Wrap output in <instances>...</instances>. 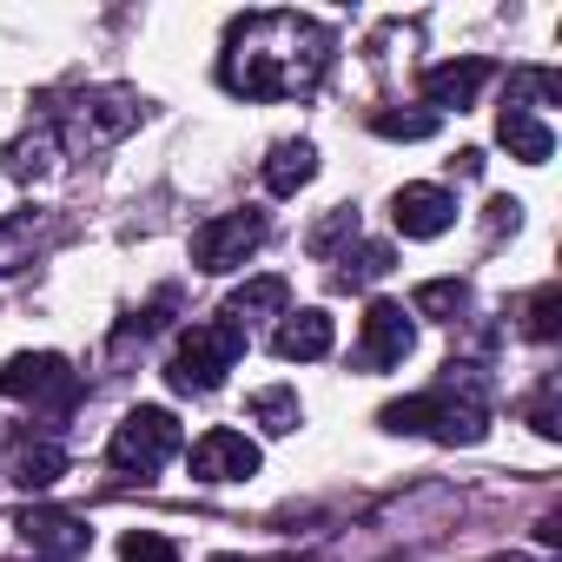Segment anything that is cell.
Listing matches in <instances>:
<instances>
[{"instance_id": "obj_22", "label": "cell", "mask_w": 562, "mask_h": 562, "mask_svg": "<svg viewBox=\"0 0 562 562\" xmlns=\"http://www.w3.org/2000/svg\"><path fill=\"white\" fill-rule=\"evenodd\" d=\"M555 312H562V292L542 285V292L529 299V325H522V331H529V338H555Z\"/></svg>"}, {"instance_id": "obj_18", "label": "cell", "mask_w": 562, "mask_h": 562, "mask_svg": "<svg viewBox=\"0 0 562 562\" xmlns=\"http://www.w3.org/2000/svg\"><path fill=\"white\" fill-rule=\"evenodd\" d=\"M139 113H146V106H139L133 93H100V100H93V133H100V139H120L126 126H139Z\"/></svg>"}, {"instance_id": "obj_8", "label": "cell", "mask_w": 562, "mask_h": 562, "mask_svg": "<svg viewBox=\"0 0 562 562\" xmlns=\"http://www.w3.org/2000/svg\"><path fill=\"white\" fill-rule=\"evenodd\" d=\"M41 555H54V562H80L87 549H93V529L80 522V516H67V509H21V522H14Z\"/></svg>"}, {"instance_id": "obj_17", "label": "cell", "mask_w": 562, "mask_h": 562, "mask_svg": "<svg viewBox=\"0 0 562 562\" xmlns=\"http://www.w3.org/2000/svg\"><path fill=\"white\" fill-rule=\"evenodd\" d=\"M384 271H391V245H378V238H371V245H358V251H345L331 278H338V285H345V292H358V285H371V278H384Z\"/></svg>"}, {"instance_id": "obj_15", "label": "cell", "mask_w": 562, "mask_h": 562, "mask_svg": "<svg viewBox=\"0 0 562 562\" xmlns=\"http://www.w3.org/2000/svg\"><path fill=\"white\" fill-rule=\"evenodd\" d=\"M251 424H265L271 437H292V430L305 424V404H299V391H285V384L251 391Z\"/></svg>"}, {"instance_id": "obj_26", "label": "cell", "mask_w": 562, "mask_h": 562, "mask_svg": "<svg viewBox=\"0 0 562 562\" xmlns=\"http://www.w3.org/2000/svg\"><path fill=\"white\" fill-rule=\"evenodd\" d=\"M490 562H529V555H490Z\"/></svg>"}, {"instance_id": "obj_6", "label": "cell", "mask_w": 562, "mask_h": 562, "mask_svg": "<svg viewBox=\"0 0 562 562\" xmlns=\"http://www.w3.org/2000/svg\"><path fill=\"white\" fill-rule=\"evenodd\" d=\"M192 483H245V476H258V443L245 437V430H205L199 443H192Z\"/></svg>"}, {"instance_id": "obj_23", "label": "cell", "mask_w": 562, "mask_h": 562, "mask_svg": "<svg viewBox=\"0 0 562 562\" xmlns=\"http://www.w3.org/2000/svg\"><path fill=\"white\" fill-rule=\"evenodd\" d=\"M529 424H536L542 437H562V417H555V384H542V391H536V404H529Z\"/></svg>"}, {"instance_id": "obj_21", "label": "cell", "mask_w": 562, "mask_h": 562, "mask_svg": "<svg viewBox=\"0 0 562 562\" xmlns=\"http://www.w3.org/2000/svg\"><path fill=\"white\" fill-rule=\"evenodd\" d=\"M371 126H378L384 139H430V133H437V113H378Z\"/></svg>"}, {"instance_id": "obj_5", "label": "cell", "mask_w": 562, "mask_h": 562, "mask_svg": "<svg viewBox=\"0 0 562 562\" xmlns=\"http://www.w3.org/2000/svg\"><path fill=\"white\" fill-rule=\"evenodd\" d=\"M74 391L80 378L60 351H21L0 364V397H14V404H67Z\"/></svg>"}, {"instance_id": "obj_14", "label": "cell", "mask_w": 562, "mask_h": 562, "mask_svg": "<svg viewBox=\"0 0 562 562\" xmlns=\"http://www.w3.org/2000/svg\"><path fill=\"white\" fill-rule=\"evenodd\" d=\"M312 179H318V146H312V139L271 146V159H265V186H271V199H292V192L312 186Z\"/></svg>"}, {"instance_id": "obj_11", "label": "cell", "mask_w": 562, "mask_h": 562, "mask_svg": "<svg viewBox=\"0 0 562 562\" xmlns=\"http://www.w3.org/2000/svg\"><path fill=\"white\" fill-rule=\"evenodd\" d=\"M285 305H292V285L278 271H265V278H245V285L225 299V318L245 331L251 318H285Z\"/></svg>"}, {"instance_id": "obj_3", "label": "cell", "mask_w": 562, "mask_h": 562, "mask_svg": "<svg viewBox=\"0 0 562 562\" xmlns=\"http://www.w3.org/2000/svg\"><path fill=\"white\" fill-rule=\"evenodd\" d=\"M179 417L172 411H159V404H139V411H126L120 424H113V443H106V457L120 463V470H133V476H153L159 463H172L179 457Z\"/></svg>"}, {"instance_id": "obj_24", "label": "cell", "mask_w": 562, "mask_h": 562, "mask_svg": "<svg viewBox=\"0 0 562 562\" xmlns=\"http://www.w3.org/2000/svg\"><path fill=\"white\" fill-rule=\"evenodd\" d=\"M21 245H27V225L21 218H0V271L21 258Z\"/></svg>"}, {"instance_id": "obj_4", "label": "cell", "mask_w": 562, "mask_h": 562, "mask_svg": "<svg viewBox=\"0 0 562 562\" xmlns=\"http://www.w3.org/2000/svg\"><path fill=\"white\" fill-rule=\"evenodd\" d=\"M265 245V212H218V218H205L199 232H192V265L199 271H238L251 251Z\"/></svg>"}, {"instance_id": "obj_2", "label": "cell", "mask_w": 562, "mask_h": 562, "mask_svg": "<svg viewBox=\"0 0 562 562\" xmlns=\"http://www.w3.org/2000/svg\"><path fill=\"white\" fill-rule=\"evenodd\" d=\"M245 358V331L218 312V318H205V325H192V331H179V351H172V364H166V378H172V391H218L225 384V371Z\"/></svg>"}, {"instance_id": "obj_20", "label": "cell", "mask_w": 562, "mask_h": 562, "mask_svg": "<svg viewBox=\"0 0 562 562\" xmlns=\"http://www.w3.org/2000/svg\"><path fill=\"white\" fill-rule=\"evenodd\" d=\"M120 562H179V549L166 536H153V529H126L120 536Z\"/></svg>"}, {"instance_id": "obj_19", "label": "cell", "mask_w": 562, "mask_h": 562, "mask_svg": "<svg viewBox=\"0 0 562 562\" xmlns=\"http://www.w3.org/2000/svg\"><path fill=\"white\" fill-rule=\"evenodd\" d=\"M60 470H67V457H60L54 443H34V450H21V463H14V483H21V490H47V483H60Z\"/></svg>"}, {"instance_id": "obj_25", "label": "cell", "mask_w": 562, "mask_h": 562, "mask_svg": "<svg viewBox=\"0 0 562 562\" xmlns=\"http://www.w3.org/2000/svg\"><path fill=\"white\" fill-rule=\"evenodd\" d=\"M516 218H522V205H516V199H496V205H490V225H496V232H503V225L516 232Z\"/></svg>"}, {"instance_id": "obj_13", "label": "cell", "mask_w": 562, "mask_h": 562, "mask_svg": "<svg viewBox=\"0 0 562 562\" xmlns=\"http://www.w3.org/2000/svg\"><path fill=\"white\" fill-rule=\"evenodd\" d=\"M496 139H503L522 166H549V153H555V133H549L529 106H503V113H496Z\"/></svg>"}, {"instance_id": "obj_7", "label": "cell", "mask_w": 562, "mask_h": 562, "mask_svg": "<svg viewBox=\"0 0 562 562\" xmlns=\"http://www.w3.org/2000/svg\"><path fill=\"white\" fill-rule=\"evenodd\" d=\"M411 345H417V325H411V312L404 305H391V299H378V305H364V364L371 371H391V364H404L411 358Z\"/></svg>"}, {"instance_id": "obj_12", "label": "cell", "mask_w": 562, "mask_h": 562, "mask_svg": "<svg viewBox=\"0 0 562 562\" xmlns=\"http://www.w3.org/2000/svg\"><path fill=\"white\" fill-rule=\"evenodd\" d=\"M483 80H490V67H483V60H443V67H430V74H424V100H430V106H457V113H463V106L483 93Z\"/></svg>"}, {"instance_id": "obj_16", "label": "cell", "mask_w": 562, "mask_h": 562, "mask_svg": "<svg viewBox=\"0 0 562 562\" xmlns=\"http://www.w3.org/2000/svg\"><path fill=\"white\" fill-rule=\"evenodd\" d=\"M411 312L417 318H463L470 312V285L463 278H424V285L411 292Z\"/></svg>"}, {"instance_id": "obj_9", "label": "cell", "mask_w": 562, "mask_h": 562, "mask_svg": "<svg viewBox=\"0 0 562 562\" xmlns=\"http://www.w3.org/2000/svg\"><path fill=\"white\" fill-rule=\"evenodd\" d=\"M391 218H397L404 238H443V232L457 225V199H450L443 186H404V192L391 199Z\"/></svg>"}, {"instance_id": "obj_1", "label": "cell", "mask_w": 562, "mask_h": 562, "mask_svg": "<svg viewBox=\"0 0 562 562\" xmlns=\"http://www.w3.org/2000/svg\"><path fill=\"white\" fill-rule=\"evenodd\" d=\"M331 34L299 14H251L232 27V47L218 60V80L245 100H292L325 80Z\"/></svg>"}, {"instance_id": "obj_10", "label": "cell", "mask_w": 562, "mask_h": 562, "mask_svg": "<svg viewBox=\"0 0 562 562\" xmlns=\"http://www.w3.org/2000/svg\"><path fill=\"white\" fill-rule=\"evenodd\" d=\"M331 345H338V325H331V312H285V325H278V338H271V351L285 358V364H318V358H331Z\"/></svg>"}, {"instance_id": "obj_27", "label": "cell", "mask_w": 562, "mask_h": 562, "mask_svg": "<svg viewBox=\"0 0 562 562\" xmlns=\"http://www.w3.org/2000/svg\"><path fill=\"white\" fill-rule=\"evenodd\" d=\"M212 562H245V555H212Z\"/></svg>"}]
</instances>
